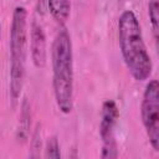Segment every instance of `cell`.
Returning <instances> with one entry per match:
<instances>
[{"label": "cell", "instance_id": "cell-6", "mask_svg": "<svg viewBox=\"0 0 159 159\" xmlns=\"http://www.w3.org/2000/svg\"><path fill=\"white\" fill-rule=\"evenodd\" d=\"M30 53L32 63L36 68H43L46 66V35L41 22H39L36 19H34L30 25Z\"/></svg>", "mask_w": 159, "mask_h": 159}, {"label": "cell", "instance_id": "cell-10", "mask_svg": "<svg viewBox=\"0 0 159 159\" xmlns=\"http://www.w3.org/2000/svg\"><path fill=\"white\" fill-rule=\"evenodd\" d=\"M45 157L46 158H61L60 143L56 135H51L47 138L45 144Z\"/></svg>", "mask_w": 159, "mask_h": 159}, {"label": "cell", "instance_id": "cell-2", "mask_svg": "<svg viewBox=\"0 0 159 159\" xmlns=\"http://www.w3.org/2000/svg\"><path fill=\"white\" fill-rule=\"evenodd\" d=\"M118 45L127 70L135 81H145L153 71V62L147 50L142 26L134 11L127 9L118 19Z\"/></svg>", "mask_w": 159, "mask_h": 159}, {"label": "cell", "instance_id": "cell-3", "mask_svg": "<svg viewBox=\"0 0 159 159\" xmlns=\"http://www.w3.org/2000/svg\"><path fill=\"white\" fill-rule=\"evenodd\" d=\"M10 82L9 93L12 104H15L22 92L26 75L27 57V10L24 6H16L12 11L10 34Z\"/></svg>", "mask_w": 159, "mask_h": 159}, {"label": "cell", "instance_id": "cell-9", "mask_svg": "<svg viewBox=\"0 0 159 159\" xmlns=\"http://www.w3.org/2000/svg\"><path fill=\"white\" fill-rule=\"evenodd\" d=\"M148 16H149V22L152 27L155 48L159 55V0L148 1Z\"/></svg>", "mask_w": 159, "mask_h": 159}, {"label": "cell", "instance_id": "cell-8", "mask_svg": "<svg viewBox=\"0 0 159 159\" xmlns=\"http://www.w3.org/2000/svg\"><path fill=\"white\" fill-rule=\"evenodd\" d=\"M47 9L56 22L63 25L71 14V0H46Z\"/></svg>", "mask_w": 159, "mask_h": 159}, {"label": "cell", "instance_id": "cell-4", "mask_svg": "<svg viewBox=\"0 0 159 159\" xmlns=\"http://www.w3.org/2000/svg\"><path fill=\"white\" fill-rule=\"evenodd\" d=\"M140 117L149 144L155 152H159V80H152L145 84Z\"/></svg>", "mask_w": 159, "mask_h": 159}, {"label": "cell", "instance_id": "cell-5", "mask_svg": "<svg viewBox=\"0 0 159 159\" xmlns=\"http://www.w3.org/2000/svg\"><path fill=\"white\" fill-rule=\"evenodd\" d=\"M119 118V109L113 99H107L102 104L99 116V137L102 140V158H117L118 148L116 142V125Z\"/></svg>", "mask_w": 159, "mask_h": 159}, {"label": "cell", "instance_id": "cell-7", "mask_svg": "<svg viewBox=\"0 0 159 159\" xmlns=\"http://www.w3.org/2000/svg\"><path fill=\"white\" fill-rule=\"evenodd\" d=\"M31 127V108L27 98H24L21 103V111L19 117V124L16 128V139L19 142H25L29 138Z\"/></svg>", "mask_w": 159, "mask_h": 159}, {"label": "cell", "instance_id": "cell-1", "mask_svg": "<svg viewBox=\"0 0 159 159\" xmlns=\"http://www.w3.org/2000/svg\"><path fill=\"white\" fill-rule=\"evenodd\" d=\"M51 65L56 106L63 114H70L73 109L75 94L73 47L71 35L65 26H61L53 37L51 46Z\"/></svg>", "mask_w": 159, "mask_h": 159}]
</instances>
